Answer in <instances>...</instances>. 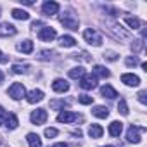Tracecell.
Returning <instances> with one entry per match:
<instances>
[{
  "label": "cell",
  "instance_id": "cell-9",
  "mask_svg": "<svg viewBox=\"0 0 147 147\" xmlns=\"http://www.w3.org/2000/svg\"><path fill=\"white\" fill-rule=\"evenodd\" d=\"M121 82L128 87H138L140 85V78L137 75H133V73H125V75L121 76Z\"/></svg>",
  "mask_w": 147,
  "mask_h": 147
},
{
  "label": "cell",
  "instance_id": "cell-21",
  "mask_svg": "<svg viewBox=\"0 0 147 147\" xmlns=\"http://www.w3.org/2000/svg\"><path fill=\"white\" fill-rule=\"evenodd\" d=\"M18 50H21L24 54H31L33 52V42L31 40H24V42L18 43Z\"/></svg>",
  "mask_w": 147,
  "mask_h": 147
},
{
  "label": "cell",
  "instance_id": "cell-4",
  "mask_svg": "<svg viewBox=\"0 0 147 147\" xmlns=\"http://www.w3.org/2000/svg\"><path fill=\"white\" fill-rule=\"evenodd\" d=\"M80 87H82L83 90H92V88H95V87H97V76L85 73V75L80 78Z\"/></svg>",
  "mask_w": 147,
  "mask_h": 147
},
{
  "label": "cell",
  "instance_id": "cell-38",
  "mask_svg": "<svg viewBox=\"0 0 147 147\" xmlns=\"http://www.w3.org/2000/svg\"><path fill=\"white\" fill-rule=\"evenodd\" d=\"M5 118H7V113H5V109H4V107H0V125H2V123L5 121Z\"/></svg>",
  "mask_w": 147,
  "mask_h": 147
},
{
  "label": "cell",
  "instance_id": "cell-11",
  "mask_svg": "<svg viewBox=\"0 0 147 147\" xmlns=\"http://www.w3.org/2000/svg\"><path fill=\"white\" fill-rule=\"evenodd\" d=\"M52 90L57 92V94H64V92L69 90V83H67L66 80H62V78H57V80H54V83H52Z\"/></svg>",
  "mask_w": 147,
  "mask_h": 147
},
{
  "label": "cell",
  "instance_id": "cell-7",
  "mask_svg": "<svg viewBox=\"0 0 147 147\" xmlns=\"http://www.w3.org/2000/svg\"><path fill=\"white\" fill-rule=\"evenodd\" d=\"M47 118H49V114H47L45 109H36V111H33L31 116H30V119H31L33 125H43V123L47 121Z\"/></svg>",
  "mask_w": 147,
  "mask_h": 147
},
{
  "label": "cell",
  "instance_id": "cell-18",
  "mask_svg": "<svg viewBox=\"0 0 147 147\" xmlns=\"http://www.w3.org/2000/svg\"><path fill=\"white\" fill-rule=\"evenodd\" d=\"M100 94H102V97H107V99H116V97H118V92H116L111 85H104V87L100 88Z\"/></svg>",
  "mask_w": 147,
  "mask_h": 147
},
{
  "label": "cell",
  "instance_id": "cell-26",
  "mask_svg": "<svg viewBox=\"0 0 147 147\" xmlns=\"http://www.w3.org/2000/svg\"><path fill=\"white\" fill-rule=\"evenodd\" d=\"M125 21H126V24H128L130 28H133V30H138V28H142V23H140V19H137V18L126 16V18H125Z\"/></svg>",
  "mask_w": 147,
  "mask_h": 147
},
{
  "label": "cell",
  "instance_id": "cell-27",
  "mask_svg": "<svg viewBox=\"0 0 147 147\" xmlns=\"http://www.w3.org/2000/svg\"><path fill=\"white\" fill-rule=\"evenodd\" d=\"M30 69L28 64H14L12 66V73H16V75H23V73H26Z\"/></svg>",
  "mask_w": 147,
  "mask_h": 147
},
{
  "label": "cell",
  "instance_id": "cell-13",
  "mask_svg": "<svg viewBox=\"0 0 147 147\" xmlns=\"http://www.w3.org/2000/svg\"><path fill=\"white\" fill-rule=\"evenodd\" d=\"M16 33H18V30H16L14 24H11V23H2L0 24V36H12Z\"/></svg>",
  "mask_w": 147,
  "mask_h": 147
},
{
  "label": "cell",
  "instance_id": "cell-39",
  "mask_svg": "<svg viewBox=\"0 0 147 147\" xmlns=\"http://www.w3.org/2000/svg\"><path fill=\"white\" fill-rule=\"evenodd\" d=\"M7 61H9V59H7V57H5V55L2 54V50H0V62H2V64H5Z\"/></svg>",
  "mask_w": 147,
  "mask_h": 147
},
{
  "label": "cell",
  "instance_id": "cell-42",
  "mask_svg": "<svg viewBox=\"0 0 147 147\" xmlns=\"http://www.w3.org/2000/svg\"><path fill=\"white\" fill-rule=\"evenodd\" d=\"M73 135H75V137H82V130H75V131H73Z\"/></svg>",
  "mask_w": 147,
  "mask_h": 147
},
{
  "label": "cell",
  "instance_id": "cell-36",
  "mask_svg": "<svg viewBox=\"0 0 147 147\" xmlns=\"http://www.w3.org/2000/svg\"><path fill=\"white\" fill-rule=\"evenodd\" d=\"M138 59L137 57H126V66H137Z\"/></svg>",
  "mask_w": 147,
  "mask_h": 147
},
{
  "label": "cell",
  "instance_id": "cell-40",
  "mask_svg": "<svg viewBox=\"0 0 147 147\" xmlns=\"http://www.w3.org/2000/svg\"><path fill=\"white\" fill-rule=\"evenodd\" d=\"M38 26H43V23H42V21H35V23L31 24V28H35V30H36Z\"/></svg>",
  "mask_w": 147,
  "mask_h": 147
},
{
  "label": "cell",
  "instance_id": "cell-8",
  "mask_svg": "<svg viewBox=\"0 0 147 147\" xmlns=\"http://www.w3.org/2000/svg\"><path fill=\"white\" fill-rule=\"evenodd\" d=\"M107 28H109L111 33H114V36H118V38H128V31H125L121 28V24H118V23H107Z\"/></svg>",
  "mask_w": 147,
  "mask_h": 147
},
{
  "label": "cell",
  "instance_id": "cell-5",
  "mask_svg": "<svg viewBox=\"0 0 147 147\" xmlns=\"http://www.w3.org/2000/svg\"><path fill=\"white\" fill-rule=\"evenodd\" d=\"M9 95H11L14 100L23 99V97L26 95V90H24L23 83H12V85H11V88H9Z\"/></svg>",
  "mask_w": 147,
  "mask_h": 147
},
{
  "label": "cell",
  "instance_id": "cell-24",
  "mask_svg": "<svg viewBox=\"0 0 147 147\" xmlns=\"http://www.w3.org/2000/svg\"><path fill=\"white\" fill-rule=\"evenodd\" d=\"M83 75H85V69H83L82 66H76V67L69 69V78H73V80H78V78H82Z\"/></svg>",
  "mask_w": 147,
  "mask_h": 147
},
{
  "label": "cell",
  "instance_id": "cell-10",
  "mask_svg": "<svg viewBox=\"0 0 147 147\" xmlns=\"http://www.w3.org/2000/svg\"><path fill=\"white\" fill-rule=\"evenodd\" d=\"M76 119H78V114L73 113V111H62L57 116V121L59 123H73V121H76Z\"/></svg>",
  "mask_w": 147,
  "mask_h": 147
},
{
  "label": "cell",
  "instance_id": "cell-23",
  "mask_svg": "<svg viewBox=\"0 0 147 147\" xmlns=\"http://www.w3.org/2000/svg\"><path fill=\"white\" fill-rule=\"evenodd\" d=\"M18 125H19L18 116H16V114H7V118H5V126H7L9 130H14V128H18Z\"/></svg>",
  "mask_w": 147,
  "mask_h": 147
},
{
  "label": "cell",
  "instance_id": "cell-29",
  "mask_svg": "<svg viewBox=\"0 0 147 147\" xmlns=\"http://www.w3.org/2000/svg\"><path fill=\"white\" fill-rule=\"evenodd\" d=\"M92 100H94V97H90V95H87V94H83V95H78V102H80V104H83V106H88V104H92Z\"/></svg>",
  "mask_w": 147,
  "mask_h": 147
},
{
  "label": "cell",
  "instance_id": "cell-1",
  "mask_svg": "<svg viewBox=\"0 0 147 147\" xmlns=\"http://www.w3.org/2000/svg\"><path fill=\"white\" fill-rule=\"evenodd\" d=\"M59 21H61V23H62V26H64V28H67V30H78V26H80L78 18L73 14L71 11L62 12V14L59 16Z\"/></svg>",
  "mask_w": 147,
  "mask_h": 147
},
{
  "label": "cell",
  "instance_id": "cell-2",
  "mask_svg": "<svg viewBox=\"0 0 147 147\" xmlns=\"http://www.w3.org/2000/svg\"><path fill=\"white\" fill-rule=\"evenodd\" d=\"M142 131H145V126H135V125H131L128 128V131H126V140L128 142H133V144H138L142 140L140 138V133Z\"/></svg>",
  "mask_w": 147,
  "mask_h": 147
},
{
  "label": "cell",
  "instance_id": "cell-3",
  "mask_svg": "<svg viewBox=\"0 0 147 147\" xmlns=\"http://www.w3.org/2000/svg\"><path fill=\"white\" fill-rule=\"evenodd\" d=\"M83 38H85L90 45H94V47H99V45L102 43V36H100L95 30H92V28L83 31Z\"/></svg>",
  "mask_w": 147,
  "mask_h": 147
},
{
  "label": "cell",
  "instance_id": "cell-41",
  "mask_svg": "<svg viewBox=\"0 0 147 147\" xmlns=\"http://www.w3.org/2000/svg\"><path fill=\"white\" fill-rule=\"evenodd\" d=\"M52 147H69V145H67V144H62V142H61V144H54Z\"/></svg>",
  "mask_w": 147,
  "mask_h": 147
},
{
  "label": "cell",
  "instance_id": "cell-33",
  "mask_svg": "<svg viewBox=\"0 0 147 147\" xmlns=\"http://www.w3.org/2000/svg\"><path fill=\"white\" fill-rule=\"evenodd\" d=\"M57 133H59V131H57L55 128H47V130H45V137H47V138H54V137H57Z\"/></svg>",
  "mask_w": 147,
  "mask_h": 147
},
{
  "label": "cell",
  "instance_id": "cell-25",
  "mask_svg": "<svg viewBox=\"0 0 147 147\" xmlns=\"http://www.w3.org/2000/svg\"><path fill=\"white\" fill-rule=\"evenodd\" d=\"M59 43H61L62 47H75V45H76V40L73 38V36H69V35H64V36L59 38Z\"/></svg>",
  "mask_w": 147,
  "mask_h": 147
},
{
  "label": "cell",
  "instance_id": "cell-28",
  "mask_svg": "<svg viewBox=\"0 0 147 147\" xmlns=\"http://www.w3.org/2000/svg\"><path fill=\"white\" fill-rule=\"evenodd\" d=\"M142 47H144V36L142 38H137V40H133V43H131V50L137 54V52H140L142 50Z\"/></svg>",
  "mask_w": 147,
  "mask_h": 147
},
{
  "label": "cell",
  "instance_id": "cell-30",
  "mask_svg": "<svg viewBox=\"0 0 147 147\" xmlns=\"http://www.w3.org/2000/svg\"><path fill=\"white\" fill-rule=\"evenodd\" d=\"M67 106V102H64V100H52L50 102V107L52 109H64Z\"/></svg>",
  "mask_w": 147,
  "mask_h": 147
},
{
  "label": "cell",
  "instance_id": "cell-14",
  "mask_svg": "<svg viewBox=\"0 0 147 147\" xmlns=\"http://www.w3.org/2000/svg\"><path fill=\"white\" fill-rule=\"evenodd\" d=\"M121 131H123V123L121 121H113L109 125V135L111 137H119Z\"/></svg>",
  "mask_w": 147,
  "mask_h": 147
},
{
  "label": "cell",
  "instance_id": "cell-16",
  "mask_svg": "<svg viewBox=\"0 0 147 147\" xmlns=\"http://www.w3.org/2000/svg\"><path fill=\"white\" fill-rule=\"evenodd\" d=\"M92 114H94L95 118L106 119V118L109 116V109H107V107H104V106H95V107L92 109Z\"/></svg>",
  "mask_w": 147,
  "mask_h": 147
},
{
  "label": "cell",
  "instance_id": "cell-20",
  "mask_svg": "<svg viewBox=\"0 0 147 147\" xmlns=\"http://www.w3.org/2000/svg\"><path fill=\"white\" fill-rule=\"evenodd\" d=\"M102 133H104V130H102L100 125H90V128H88V135H90L92 138H100Z\"/></svg>",
  "mask_w": 147,
  "mask_h": 147
},
{
  "label": "cell",
  "instance_id": "cell-37",
  "mask_svg": "<svg viewBox=\"0 0 147 147\" xmlns=\"http://www.w3.org/2000/svg\"><path fill=\"white\" fill-rule=\"evenodd\" d=\"M52 57V52L50 50H43V52H40V59H50Z\"/></svg>",
  "mask_w": 147,
  "mask_h": 147
},
{
  "label": "cell",
  "instance_id": "cell-32",
  "mask_svg": "<svg viewBox=\"0 0 147 147\" xmlns=\"http://www.w3.org/2000/svg\"><path fill=\"white\" fill-rule=\"evenodd\" d=\"M104 59H107V61H116V59H118V54L113 52V50H107V52H104Z\"/></svg>",
  "mask_w": 147,
  "mask_h": 147
},
{
  "label": "cell",
  "instance_id": "cell-12",
  "mask_svg": "<svg viewBox=\"0 0 147 147\" xmlns=\"http://www.w3.org/2000/svg\"><path fill=\"white\" fill-rule=\"evenodd\" d=\"M42 12H43L45 16H54V14H57V12H59V4H57V2H45V4L42 5Z\"/></svg>",
  "mask_w": 147,
  "mask_h": 147
},
{
  "label": "cell",
  "instance_id": "cell-6",
  "mask_svg": "<svg viewBox=\"0 0 147 147\" xmlns=\"http://www.w3.org/2000/svg\"><path fill=\"white\" fill-rule=\"evenodd\" d=\"M55 36H57V33H55V30L50 28V26H43V28L38 31V38H40L42 42H52Z\"/></svg>",
  "mask_w": 147,
  "mask_h": 147
},
{
  "label": "cell",
  "instance_id": "cell-17",
  "mask_svg": "<svg viewBox=\"0 0 147 147\" xmlns=\"http://www.w3.org/2000/svg\"><path fill=\"white\" fill-rule=\"evenodd\" d=\"M94 76H100V78H109L111 76V73L107 67L100 66V64H95L94 66Z\"/></svg>",
  "mask_w": 147,
  "mask_h": 147
},
{
  "label": "cell",
  "instance_id": "cell-19",
  "mask_svg": "<svg viewBox=\"0 0 147 147\" xmlns=\"http://www.w3.org/2000/svg\"><path fill=\"white\" fill-rule=\"evenodd\" d=\"M26 140H28V145L30 147H42V138L36 133H28L26 135Z\"/></svg>",
  "mask_w": 147,
  "mask_h": 147
},
{
  "label": "cell",
  "instance_id": "cell-35",
  "mask_svg": "<svg viewBox=\"0 0 147 147\" xmlns=\"http://www.w3.org/2000/svg\"><path fill=\"white\" fill-rule=\"evenodd\" d=\"M137 97H138V100H140L142 104H147V92H145V90L138 92V95H137Z\"/></svg>",
  "mask_w": 147,
  "mask_h": 147
},
{
  "label": "cell",
  "instance_id": "cell-22",
  "mask_svg": "<svg viewBox=\"0 0 147 147\" xmlns=\"http://www.w3.org/2000/svg\"><path fill=\"white\" fill-rule=\"evenodd\" d=\"M12 18L14 19H19V21H28L30 19V14L23 9H12Z\"/></svg>",
  "mask_w": 147,
  "mask_h": 147
},
{
  "label": "cell",
  "instance_id": "cell-44",
  "mask_svg": "<svg viewBox=\"0 0 147 147\" xmlns=\"http://www.w3.org/2000/svg\"><path fill=\"white\" fill-rule=\"evenodd\" d=\"M104 147H113V145H104Z\"/></svg>",
  "mask_w": 147,
  "mask_h": 147
},
{
  "label": "cell",
  "instance_id": "cell-34",
  "mask_svg": "<svg viewBox=\"0 0 147 147\" xmlns=\"http://www.w3.org/2000/svg\"><path fill=\"white\" fill-rule=\"evenodd\" d=\"M73 57H75V59H78V57H80V59H83V61H90V59H92V57H88V54H87V52H80V54H73Z\"/></svg>",
  "mask_w": 147,
  "mask_h": 147
},
{
  "label": "cell",
  "instance_id": "cell-31",
  "mask_svg": "<svg viewBox=\"0 0 147 147\" xmlns=\"http://www.w3.org/2000/svg\"><path fill=\"white\" fill-rule=\"evenodd\" d=\"M118 111H119L123 116H128V106H126V102H125L123 99H121L119 104H118Z\"/></svg>",
  "mask_w": 147,
  "mask_h": 147
},
{
  "label": "cell",
  "instance_id": "cell-15",
  "mask_svg": "<svg viewBox=\"0 0 147 147\" xmlns=\"http://www.w3.org/2000/svg\"><path fill=\"white\" fill-rule=\"evenodd\" d=\"M40 100H43V92L42 90H31L30 94H28V102L30 104H36V102H40Z\"/></svg>",
  "mask_w": 147,
  "mask_h": 147
},
{
  "label": "cell",
  "instance_id": "cell-43",
  "mask_svg": "<svg viewBox=\"0 0 147 147\" xmlns=\"http://www.w3.org/2000/svg\"><path fill=\"white\" fill-rule=\"evenodd\" d=\"M2 83H4V73L0 71V85H2Z\"/></svg>",
  "mask_w": 147,
  "mask_h": 147
}]
</instances>
